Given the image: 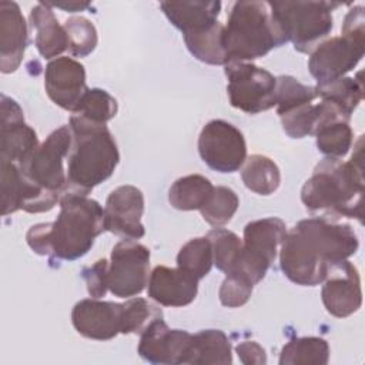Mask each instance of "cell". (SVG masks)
Wrapping results in <instances>:
<instances>
[{"mask_svg": "<svg viewBox=\"0 0 365 365\" xmlns=\"http://www.w3.org/2000/svg\"><path fill=\"white\" fill-rule=\"evenodd\" d=\"M358 247V235L349 224L327 215L307 218L287 231L279 265L289 281L314 287L325 279L332 264L348 259Z\"/></svg>", "mask_w": 365, "mask_h": 365, "instance_id": "6da1fadb", "label": "cell"}, {"mask_svg": "<svg viewBox=\"0 0 365 365\" xmlns=\"http://www.w3.org/2000/svg\"><path fill=\"white\" fill-rule=\"evenodd\" d=\"M362 138L349 161L324 158L301 190V201L307 210L325 211L334 218L348 217L362 222L364 174H362ZM327 215V217H329Z\"/></svg>", "mask_w": 365, "mask_h": 365, "instance_id": "7a4b0ae2", "label": "cell"}, {"mask_svg": "<svg viewBox=\"0 0 365 365\" xmlns=\"http://www.w3.org/2000/svg\"><path fill=\"white\" fill-rule=\"evenodd\" d=\"M73 141L67 160V188L87 195L110 178L120 161L115 140L106 124L93 123L80 114L68 121Z\"/></svg>", "mask_w": 365, "mask_h": 365, "instance_id": "3957f363", "label": "cell"}, {"mask_svg": "<svg viewBox=\"0 0 365 365\" xmlns=\"http://www.w3.org/2000/svg\"><path fill=\"white\" fill-rule=\"evenodd\" d=\"M287 41L269 1H237L232 4L222 33L227 64L248 63L264 57Z\"/></svg>", "mask_w": 365, "mask_h": 365, "instance_id": "277c9868", "label": "cell"}, {"mask_svg": "<svg viewBox=\"0 0 365 365\" xmlns=\"http://www.w3.org/2000/svg\"><path fill=\"white\" fill-rule=\"evenodd\" d=\"M103 231L104 208L84 194L64 191L60 197V212L50 224V255L76 261L91 250Z\"/></svg>", "mask_w": 365, "mask_h": 365, "instance_id": "5b68a950", "label": "cell"}, {"mask_svg": "<svg viewBox=\"0 0 365 365\" xmlns=\"http://www.w3.org/2000/svg\"><path fill=\"white\" fill-rule=\"evenodd\" d=\"M287 40L299 53H312L332 31V1H269Z\"/></svg>", "mask_w": 365, "mask_h": 365, "instance_id": "8992f818", "label": "cell"}, {"mask_svg": "<svg viewBox=\"0 0 365 365\" xmlns=\"http://www.w3.org/2000/svg\"><path fill=\"white\" fill-rule=\"evenodd\" d=\"M287 231L285 222L278 217L248 222L244 228L240 259L230 274H238L251 284H258L275 261Z\"/></svg>", "mask_w": 365, "mask_h": 365, "instance_id": "52a82bcc", "label": "cell"}, {"mask_svg": "<svg viewBox=\"0 0 365 365\" xmlns=\"http://www.w3.org/2000/svg\"><path fill=\"white\" fill-rule=\"evenodd\" d=\"M228 78L230 104L247 114H258L275 106L277 77L252 63H228L224 66Z\"/></svg>", "mask_w": 365, "mask_h": 365, "instance_id": "ba28073f", "label": "cell"}, {"mask_svg": "<svg viewBox=\"0 0 365 365\" xmlns=\"http://www.w3.org/2000/svg\"><path fill=\"white\" fill-rule=\"evenodd\" d=\"M71 141L70 127H58L19 165L20 170L36 185L61 195L67 188V171L63 163L68 157Z\"/></svg>", "mask_w": 365, "mask_h": 365, "instance_id": "9c48e42d", "label": "cell"}, {"mask_svg": "<svg viewBox=\"0 0 365 365\" xmlns=\"http://www.w3.org/2000/svg\"><path fill=\"white\" fill-rule=\"evenodd\" d=\"M150 278V250L134 241L123 240L111 251L108 289L114 297L131 298L141 294Z\"/></svg>", "mask_w": 365, "mask_h": 365, "instance_id": "30bf717a", "label": "cell"}, {"mask_svg": "<svg viewBox=\"0 0 365 365\" xmlns=\"http://www.w3.org/2000/svg\"><path fill=\"white\" fill-rule=\"evenodd\" d=\"M198 153L211 170L235 173L247 160L244 134L228 121L211 120L200 133Z\"/></svg>", "mask_w": 365, "mask_h": 365, "instance_id": "8fae6325", "label": "cell"}, {"mask_svg": "<svg viewBox=\"0 0 365 365\" xmlns=\"http://www.w3.org/2000/svg\"><path fill=\"white\" fill-rule=\"evenodd\" d=\"M1 170V215L23 210L26 212L37 214L54 208L60 202V194L47 191L31 182L20 170V167L10 161L0 164Z\"/></svg>", "mask_w": 365, "mask_h": 365, "instance_id": "7c38bea8", "label": "cell"}, {"mask_svg": "<svg viewBox=\"0 0 365 365\" xmlns=\"http://www.w3.org/2000/svg\"><path fill=\"white\" fill-rule=\"evenodd\" d=\"M365 41H358L345 36L324 40L308 60L311 76L318 84H324L344 77L354 70L364 57Z\"/></svg>", "mask_w": 365, "mask_h": 365, "instance_id": "4fadbf2b", "label": "cell"}, {"mask_svg": "<svg viewBox=\"0 0 365 365\" xmlns=\"http://www.w3.org/2000/svg\"><path fill=\"white\" fill-rule=\"evenodd\" d=\"M192 334L171 329L163 318L153 321L140 335L138 354L151 364H188Z\"/></svg>", "mask_w": 365, "mask_h": 365, "instance_id": "5bb4252c", "label": "cell"}, {"mask_svg": "<svg viewBox=\"0 0 365 365\" xmlns=\"http://www.w3.org/2000/svg\"><path fill=\"white\" fill-rule=\"evenodd\" d=\"M322 282V304L331 315L346 318L361 308V278L352 262L344 259L332 264Z\"/></svg>", "mask_w": 365, "mask_h": 365, "instance_id": "9a60e30c", "label": "cell"}, {"mask_svg": "<svg viewBox=\"0 0 365 365\" xmlns=\"http://www.w3.org/2000/svg\"><path fill=\"white\" fill-rule=\"evenodd\" d=\"M144 195L134 185H120L110 192L104 207V227L123 240H138L145 234L141 222Z\"/></svg>", "mask_w": 365, "mask_h": 365, "instance_id": "2e32d148", "label": "cell"}, {"mask_svg": "<svg viewBox=\"0 0 365 365\" xmlns=\"http://www.w3.org/2000/svg\"><path fill=\"white\" fill-rule=\"evenodd\" d=\"M0 158L17 165L23 164L40 145L36 131L26 124L19 103L7 96L0 100Z\"/></svg>", "mask_w": 365, "mask_h": 365, "instance_id": "e0dca14e", "label": "cell"}, {"mask_svg": "<svg viewBox=\"0 0 365 365\" xmlns=\"http://www.w3.org/2000/svg\"><path fill=\"white\" fill-rule=\"evenodd\" d=\"M44 87L56 106L76 113L88 90L84 66L71 57L53 58L44 70Z\"/></svg>", "mask_w": 365, "mask_h": 365, "instance_id": "ac0fdd59", "label": "cell"}, {"mask_svg": "<svg viewBox=\"0 0 365 365\" xmlns=\"http://www.w3.org/2000/svg\"><path fill=\"white\" fill-rule=\"evenodd\" d=\"M74 329L90 339L108 341L121 334L123 304L87 298L78 301L71 311Z\"/></svg>", "mask_w": 365, "mask_h": 365, "instance_id": "d6986e66", "label": "cell"}, {"mask_svg": "<svg viewBox=\"0 0 365 365\" xmlns=\"http://www.w3.org/2000/svg\"><path fill=\"white\" fill-rule=\"evenodd\" d=\"M148 297L164 307H185L198 292V279L181 268L157 265L148 278Z\"/></svg>", "mask_w": 365, "mask_h": 365, "instance_id": "ffe728a7", "label": "cell"}, {"mask_svg": "<svg viewBox=\"0 0 365 365\" xmlns=\"http://www.w3.org/2000/svg\"><path fill=\"white\" fill-rule=\"evenodd\" d=\"M27 23L14 1H0V70L13 73L21 64L27 47Z\"/></svg>", "mask_w": 365, "mask_h": 365, "instance_id": "44dd1931", "label": "cell"}, {"mask_svg": "<svg viewBox=\"0 0 365 365\" xmlns=\"http://www.w3.org/2000/svg\"><path fill=\"white\" fill-rule=\"evenodd\" d=\"M284 131L291 138H304L307 135H315L321 127L332 121H349L341 108L329 101L321 100V103L302 104L282 115H279Z\"/></svg>", "mask_w": 365, "mask_h": 365, "instance_id": "7402d4cb", "label": "cell"}, {"mask_svg": "<svg viewBox=\"0 0 365 365\" xmlns=\"http://www.w3.org/2000/svg\"><path fill=\"white\" fill-rule=\"evenodd\" d=\"M161 10L182 37L200 34L218 23L220 1H161Z\"/></svg>", "mask_w": 365, "mask_h": 365, "instance_id": "603a6c76", "label": "cell"}, {"mask_svg": "<svg viewBox=\"0 0 365 365\" xmlns=\"http://www.w3.org/2000/svg\"><path fill=\"white\" fill-rule=\"evenodd\" d=\"M30 24L36 30V47L41 57L53 58L68 48V40L64 30L47 3L36 4L30 11Z\"/></svg>", "mask_w": 365, "mask_h": 365, "instance_id": "cb8c5ba5", "label": "cell"}, {"mask_svg": "<svg viewBox=\"0 0 365 365\" xmlns=\"http://www.w3.org/2000/svg\"><path fill=\"white\" fill-rule=\"evenodd\" d=\"M190 365H230L232 364V352L228 336L220 329H202L192 335Z\"/></svg>", "mask_w": 365, "mask_h": 365, "instance_id": "d4e9b609", "label": "cell"}, {"mask_svg": "<svg viewBox=\"0 0 365 365\" xmlns=\"http://www.w3.org/2000/svg\"><path fill=\"white\" fill-rule=\"evenodd\" d=\"M214 191L212 182L200 174L184 175L173 182L168 190L170 204L181 211L201 210Z\"/></svg>", "mask_w": 365, "mask_h": 365, "instance_id": "484cf974", "label": "cell"}, {"mask_svg": "<svg viewBox=\"0 0 365 365\" xmlns=\"http://www.w3.org/2000/svg\"><path fill=\"white\" fill-rule=\"evenodd\" d=\"M329 345L319 336H302L288 341L279 354V365H325Z\"/></svg>", "mask_w": 365, "mask_h": 365, "instance_id": "4316f807", "label": "cell"}, {"mask_svg": "<svg viewBox=\"0 0 365 365\" xmlns=\"http://www.w3.org/2000/svg\"><path fill=\"white\" fill-rule=\"evenodd\" d=\"M317 94L321 100L329 101L341 108L346 115H352L364 97V81L358 77H341L324 84H317Z\"/></svg>", "mask_w": 365, "mask_h": 365, "instance_id": "83f0119b", "label": "cell"}, {"mask_svg": "<svg viewBox=\"0 0 365 365\" xmlns=\"http://www.w3.org/2000/svg\"><path fill=\"white\" fill-rule=\"evenodd\" d=\"M241 178L248 190L259 195L275 192L281 184L278 165L269 157L262 154H254L245 160Z\"/></svg>", "mask_w": 365, "mask_h": 365, "instance_id": "f1b7e54d", "label": "cell"}, {"mask_svg": "<svg viewBox=\"0 0 365 365\" xmlns=\"http://www.w3.org/2000/svg\"><path fill=\"white\" fill-rule=\"evenodd\" d=\"M224 26L218 21L208 30L184 37L188 51L200 61L212 66H225V51L222 46Z\"/></svg>", "mask_w": 365, "mask_h": 365, "instance_id": "f546056e", "label": "cell"}, {"mask_svg": "<svg viewBox=\"0 0 365 365\" xmlns=\"http://www.w3.org/2000/svg\"><path fill=\"white\" fill-rule=\"evenodd\" d=\"M212 264V247L207 237L190 240L181 247L177 255V267L191 274L198 281L211 271Z\"/></svg>", "mask_w": 365, "mask_h": 365, "instance_id": "4dcf8cb0", "label": "cell"}, {"mask_svg": "<svg viewBox=\"0 0 365 365\" xmlns=\"http://www.w3.org/2000/svg\"><path fill=\"white\" fill-rule=\"evenodd\" d=\"M207 238L210 240L212 247L215 267L220 271L225 272V275L232 272L237 267L242 248V241L240 240V237L230 230L215 227L207 234Z\"/></svg>", "mask_w": 365, "mask_h": 365, "instance_id": "1f68e13d", "label": "cell"}, {"mask_svg": "<svg viewBox=\"0 0 365 365\" xmlns=\"http://www.w3.org/2000/svg\"><path fill=\"white\" fill-rule=\"evenodd\" d=\"M318 150L329 158H342L348 154L354 134L349 121H332L325 124L315 134Z\"/></svg>", "mask_w": 365, "mask_h": 365, "instance_id": "d6a6232c", "label": "cell"}, {"mask_svg": "<svg viewBox=\"0 0 365 365\" xmlns=\"http://www.w3.org/2000/svg\"><path fill=\"white\" fill-rule=\"evenodd\" d=\"M315 98H318L315 87L305 86L291 76L277 77L275 107L278 115H282L302 104L312 103Z\"/></svg>", "mask_w": 365, "mask_h": 365, "instance_id": "836d02e7", "label": "cell"}, {"mask_svg": "<svg viewBox=\"0 0 365 365\" xmlns=\"http://www.w3.org/2000/svg\"><path fill=\"white\" fill-rule=\"evenodd\" d=\"M240 200L235 191L228 187L218 185L214 187L211 197L200 211L205 222L212 227H222L232 220Z\"/></svg>", "mask_w": 365, "mask_h": 365, "instance_id": "e575fe53", "label": "cell"}, {"mask_svg": "<svg viewBox=\"0 0 365 365\" xmlns=\"http://www.w3.org/2000/svg\"><path fill=\"white\" fill-rule=\"evenodd\" d=\"M63 26L68 40V51L73 57H87L94 51L98 36L94 24L88 19L73 16L67 19Z\"/></svg>", "mask_w": 365, "mask_h": 365, "instance_id": "d590c367", "label": "cell"}, {"mask_svg": "<svg viewBox=\"0 0 365 365\" xmlns=\"http://www.w3.org/2000/svg\"><path fill=\"white\" fill-rule=\"evenodd\" d=\"M117 111V100L110 93L103 88H88L74 114H80L93 123L106 124L115 117Z\"/></svg>", "mask_w": 365, "mask_h": 365, "instance_id": "8d00e7d4", "label": "cell"}, {"mask_svg": "<svg viewBox=\"0 0 365 365\" xmlns=\"http://www.w3.org/2000/svg\"><path fill=\"white\" fill-rule=\"evenodd\" d=\"M158 318H163V312L158 307L144 298H131L123 304L121 334L141 335L143 331Z\"/></svg>", "mask_w": 365, "mask_h": 365, "instance_id": "74e56055", "label": "cell"}, {"mask_svg": "<svg viewBox=\"0 0 365 365\" xmlns=\"http://www.w3.org/2000/svg\"><path fill=\"white\" fill-rule=\"evenodd\" d=\"M254 289V284L238 274H227L222 281L218 297L224 307L238 308L248 302Z\"/></svg>", "mask_w": 365, "mask_h": 365, "instance_id": "f35d334b", "label": "cell"}, {"mask_svg": "<svg viewBox=\"0 0 365 365\" xmlns=\"http://www.w3.org/2000/svg\"><path fill=\"white\" fill-rule=\"evenodd\" d=\"M81 277L86 281L88 295L91 298H103L108 289V261L103 258L86 267L81 271Z\"/></svg>", "mask_w": 365, "mask_h": 365, "instance_id": "ab89813d", "label": "cell"}, {"mask_svg": "<svg viewBox=\"0 0 365 365\" xmlns=\"http://www.w3.org/2000/svg\"><path fill=\"white\" fill-rule=\"evenodd\" d=\"M50 224L51 222H40L33 227L26 234V241L29 247L38 255H50Z\"/></svg>", "mask_w": 365, "mask_h": 365, "instance_id": "60d3db41", "label": "cell"}, {"mask_svg": "<svg viewBox=\"0 0 365 365\" xmlns=\"http://www.w3.org/2000/svg\"><path fill=\"white\" fill-rule=\"evenodd\" d=\"M342 36L358 40V41H365V16H364V7L362 6H355L351 9L342 23Z\"/></svg>", "mask_w": 365, "mask_h": 365, "instance_id": "b9f144b4", "label": "cell"}, {"mask_svg": "<svg viewBox=\"0 0 365 365\" xmlns=\"http://www.w3.org/2000/svg\"><path fill=\"white\" fill-rule=\"evenodd\" d=\"M240 361L245 365H264L267 364L265 349L255 341H244L235 346Z\"/></svg>", "mask_w": 365, "mask_h": 365, "instance_id": "7bdbcfd3", "label": "cell"}, {"mask_svg": "<svg viewBox=\"0 0 365 365\" xmlns=\"http://www.w3.org/2000/svg\"><path fill=\"white\" fill-rule=\"evenodd\" d=\"M50 7H57L64 11L76 13V11H83L90 7V3L87 1H66V3H47Z\"/></svg>", "mask_w": 365, "mask_h": 365, "instance_id": "ee69618b", "label": "cell"}]
</instances>
